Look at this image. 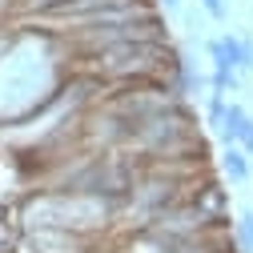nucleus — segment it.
Returning <instances> with one entry per match:
<instances>
[{
  "instance_id": "1",
  "label": "nucleus",
  "mask_w": 253,
  "mask_h": 253,
  "mask_svg": "<svg viewBox=\"0 0 253 253\" xmlns=\"http://www.w3.org/2000/svg\"><path fill=\"white\" fill-rule=\"evenodd\" d=\"M221 165H225V177L233 185H245L249 181V157L237 149V145H225V157H221Z\"/></svg>"
},
{
  "instance_id": "2",
  "label": "nucleus",
  "mask_w": 253,
  "mask_h": 253,
  "mask_svg": "<svg viewBox=\"0 0 253 253\" xmlns=\"http://www.w3.org/2000/svg\"><path fill=\"white\" fill-rule=\"evenodd\" d=\"M237 249L241 253H253V209H241L237 213V233H233Z\"/></svg>"
}]
</instances>
